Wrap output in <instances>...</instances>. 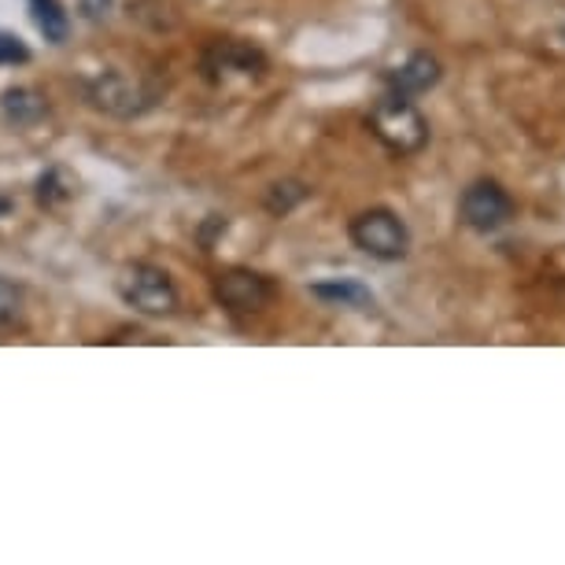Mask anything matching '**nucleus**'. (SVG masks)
<instances>
[{
  "label": "nucleus",
  "mask_w": 565,
  "mask_h": 565,
  "mask_svg": "<svg viewBox=\"0 0 565 565\" xmlns=\"http://www.w3.org/2000/svg\"><path fill=\"white\" fill-rule=\"evenodd\" d=\"M370 134L388 148L392 156H414L429 145V119L418 111V104L403 93H385L370 108Z\"/></svg>",
  "instance_id": "obj_1"
},
{
  "label": "nucleus",
  "mask_w": 565,
  "mask_h": 565,
  "mask_svg": "<svg viewBox=\"0 0 565 565\" xmlns=\"http://www.w3.org/2000/svg\"><path fill=\"white\" fill-rule=\"evenodd\" d=\"M348 237L359 252L373 255L381 263H396L411 252V230L392 207H366L351 218Z\"/></svg>",
  "instance_id": "obj_2"
},
{
  "label": "nucleus",
  "mask_w": 565,
  "mask_h": 565,
  "mask_svg": "<svg viewBox=\"0 0 565 565\" xmlns=\"http://www.w3.org/2000/svg\"><path fill=\"white\" fill-rule=\"evenodd\" d=\"M122 303L134 307L137 315L148 318H163L178 311V289L170 281V274L156 263H130L115 281Z\"/></svg>",
  "instance_id": "obj_3"
},
{
  "label": "nucleus",
  "mask_w": 565,
  "mask_h": 565,
  "mask_svg": "<svg viewBox=\"0 0 565 565\" xmlns=\"http://www.w3.org/2000/svg\"><path fill=\"white\" fill-rule=\"evenodd\" d=\"M514 215H518L514 196H510L495 178L469 181V185L462 189V196H458V218H462L473 233L503 230Z\"/></svg>",
  "instance_id": "obj_4"
},
{
  "label": "nucleus",
  "mask_w": 565,
  "mask_h": 565,
  "mask_svg": "<svg viewBox=\"0 0 565 565\" xmlns=\"http://www.w3.org/2000/svg\"><path fill=\"white\" fill-rule=\"evenodd\" d=\"M274 281L255 270H244V266H233V270H222L215 277V300L233 315H259L274 303Z\"/></svg>",
  "instance_id": "obj_5"
},
{
  "label": "nucleus",
  "mask_w": 565,
  "mask_h": 565,
  "mask_svg": "<svg viewBox=\"0 0 565 565\" xmlns=\"http://www.w3.org/2000/svg\"><path fill=\"white\" fill-rule=\"evenodd\" d=\"M85 100L104 115H115V119H134V115L152 108V97H148L141 85L115 71H104L85 85Z\"/></svg>",
  "instance_id": "obj_6"
},
{
  "label": "nucleus",
  "mask_w": 565,
  "mask_h": 565,
  "mask_svg": "<svg viewBox=\"0 0 565 565\" xmlns=\"http://www.w3.org/2000/svg\"><path fill=\"white\" fill-rule=\"evenodd\" d=\"M385 78H388L392 93H403V97H418V93H429L433 85L444 78V71H440V60L429 56V52H411V56L403 60L396 71L385 74Z\"/></svg>",
  "instance_id": "obj_7"
},
{
  "label": "nucleus",
  "mask_w": 565,
  "mask_h": 565,
  "mask_svg": "<svg viewBox=\"0 0 565 565\" xmlns=\"http://www.w3.org/2000/svg\"><path fill=\"white\" fill-rule=\"evenodd\" d=\"M211 78H222V74H241V78H259L266 71V60L259 49L241 45V41H222V45L211 52L207 60Z\"/></svg>",
  "instance_id": "obj_8"
},
{
  "label": "nucleus",
  "mask_w": 565,
  "mask_h": 565,
  "mask_svg": "<svg viewBox=\"0 0 565 565\" xmlns=\"http://www.w3.org/2000/svg\"><path fill=\"white\" fill-rule=\"evenodd\" d=\"M0 115L12 126H19V130H26V126L49 119V100L38 89H30V85H12V89L0 93Z\"/></svg>",
  "instance_id": "obj_9"
},
{
  "label": "nucleus",
  "mask_w": 565,
  "mask_h": 565,
  "mask_svg": "<svg viewBox=\"0 0 565 565\" xmlns=\"http://www.w3.org/2000/svg\"><path fill=\"white\" fill-rule=\"evenodd\" d=\"M311 296L318 300L333 303V307H351V311H373L377 300H373V292L366 289L362 281H344V277H337V281H318L311 285Z\"/></svg>",
  "instance_id": "obj_10"
},
{
  "label": "nucleus",
  "mask_w": 565,
  "mask_h": 565,
  "mask_svg": "<svg viewBox=\"0 0 565 565\" xmlns=\"http://www.w3.org/2000/svg\"><path fill=\"white\" fill-rule=\"evenodd\" d=\"M26 4H30V19H34V26L41 30V38L49 45H63L71 38V15L60 0H26Z\"/></svg>",
  "instance_id": "obj_11"
},
{
  "label": "nucleus",
  "mask_w": 565,
  "mask_h": 565,
  "mask_svg": "<svg viewBox=\"0 0 565 565\" xmlns=\"http://www.w3.org/2000/svg\"><path fill=\"white\" fill-rule=\"evenodd\" d=\"M74 193H78V178H74L67 167H49L45 174L38 178V204L41 207L67 204V200H74Z\"/></svg>",
  "instance_id": "obj_12"
},
{
  "label": "nucleus",
  "mask_w": 565,
  "mask_h": 565,
  "mask_svg": "<svg viewBox=\"0 0 565 565\" xmlns=\"http://www.w3.org/2000/svg\"><path fill=\"white\" fill-rule=\"evenodd\" d=\"M311 196V189L303 185V181H274L270 189H266V211L270 215H289L292 207H300L303 200Z\"/></svg>",
  "instance_id": "obj_13"
},
{
  "label": "nucleus",
  "mask_w": 565,
  "mask_h": 565,
  "mask_svg": "<svg viewBox=\"0 0 565 565\" xmlns=\"http://www.w3.org/2000/svg\"><path fill=\"white\" fill-rule=\"evenodd\" d=\"M23 322V289L8 277H0V333Z\"/></svg>",
  "instance_id": "obj_14"
},
{
  "label": "nucleus",
  "mask_w": 565,
  "mask_h": 565,
  "mask_svg": "<svg viewBox=\"0 0 565 565\" xmlns=\"http://www.w3.org/2000/svg\"><path fill=\"white\" fill-rule=\"evenodd\" d=\"M15 63H30L26 41L12 30H0V67H15Z\"/></svg>",
  "instance_id": "obj_15"
},
{
  "label": "nucleus",
  "mask_w": 565,
  "mask_h": 565,
  "mask_svg": "<svg viewBox=\"0 0 565 565\" xmlns=\"http://www.w3.org/2000/svg\"><path fill=\"white\" fill-rule=\"evenodd\" d=\"M12 207H15V200H12V196H4V193H0V218H4V215H12Z\"/></svg>",
  "instance_id": "obj_16"
}]
</instances>
